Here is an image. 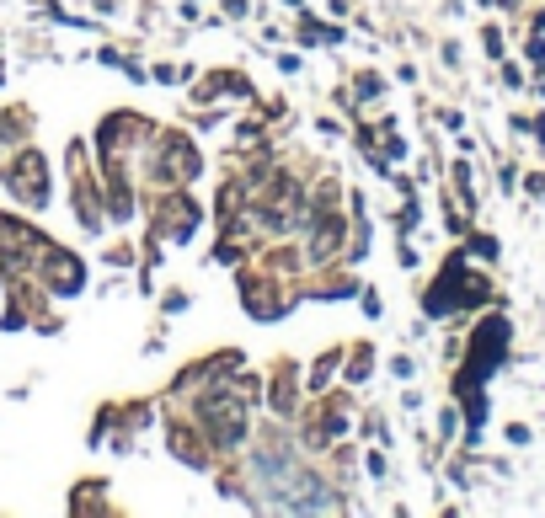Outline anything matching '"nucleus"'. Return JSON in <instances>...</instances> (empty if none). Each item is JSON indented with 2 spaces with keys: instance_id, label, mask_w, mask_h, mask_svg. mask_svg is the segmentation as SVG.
<instances>
[{
  "instance_id": "obj_1",
  "label": "nucleus",
  "mask_w": 545,
  "mask_h": 518,
  "mask_svg": "<svg viewBox=\"0 0 545 518\" xmlns=\"http://www.w3.org/2000/svg\"><path fill=\"white\" fill-rule=\"evenodd\" d=\"M204 422H209V438L220 449H236L246 438V406L236 396H209L204 401Z\"/></svg>"
},
{
  "instance_id": "obj_2",
  "label": "nucleus",
  "mask_w": 545,
  "mask_h": 518,
  "mask_svg": "<svg viewBox=\"0 0 545 518\" xmlns=\"http://www.w3.org/2000/svg\"><path fill=\"white\" fill-rule=\"evenodd\" d=\"M6 182H11V193H17L22 203H49V166H43V155L38 150H22L17 161H11L6 171Z\"/></svg>"
},
{
  "instance_id": "obj_3",
  "label": "nucleus",
  "mask_w": 545,
  "mask_h": 518,
  "mask_svg": "<svg viewBox=\"0 0 545 518\" xmlns=\"http://www.w3.org/2000/svg\"><path fill=\"white\" fill-rule=\"evenodd\" d=\"M155 166H161L166 182H188L193 171H198V150H193L182 134H166V139H161V161H155Z\"/></svg>"
},
{
  "instance_id": "obj_4",
  "label": "nucleus",
  "mask_w": 545,
  "mask_h": 518,
  "mask_svg": "<svg viewBox=\"0 0 545 518\" xmlns=\"http://www.w3.org/2000/svg\"><path fill=\"white\" fill-rule=\"evenodd\" d=\"M49 278H54V289H59V294H75L86 273H81V262H75L70 251H49Z\"/></svg>"
},
{
  "instance_id": "obj_5",
  "label": "nucleus",
  "mask_w": 545,
  "mask_h": 518,
  "mask_svg": "<svg viewBox=\"0 0 545 518\" xmlns=\"http://www.w3.org/2000/svg\"><path fill=\"white\" fill-rule=\"evenodd\" d=\"M337 241H342V219H337L332 209H326V214L316 219V241H310V251H316V257H332Z\"/></svg>"
}]
</instances>
